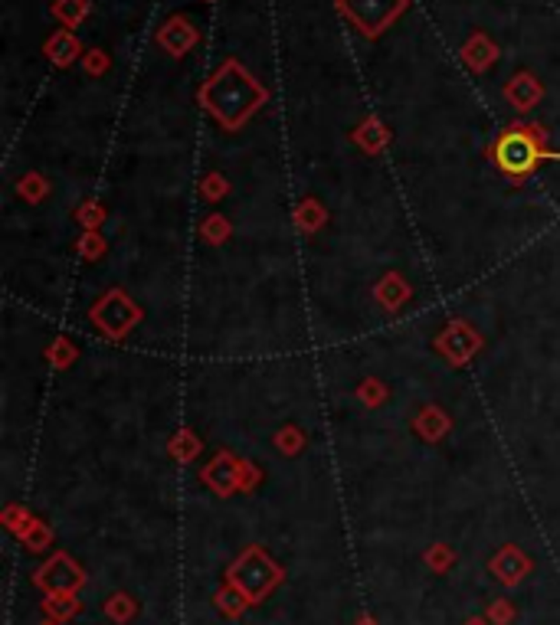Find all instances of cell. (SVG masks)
<instances>
[{
  "mask_svg": "<svg viewBox=\"0 0 560 625\" xmlns=\"http://www.w3.org/2000/svg\"><path fill=\"white\" fill-rule=\"evenodd\" d=\"M502 155H504V164H508V167H524V164H528V145H524L521 138H514V141L504 145Z\"/></svg>",
  "mask_w": 560,
  "mask_h": 625,
  "instance_id": "obj_1",
  "label": "cell"
}]
</instances>
